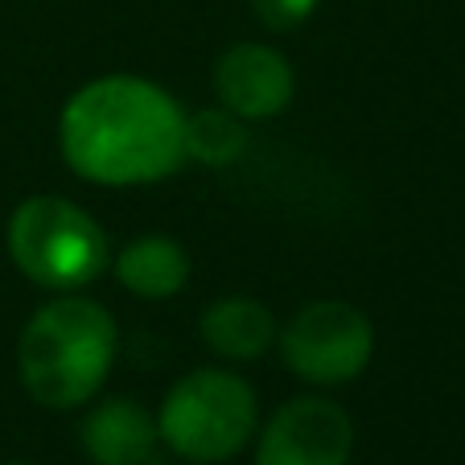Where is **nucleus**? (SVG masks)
<instances>
[{
	"instance_id": "obj_1",
	"label": "nucleus",
	"mask_w": 465,
	"mask_h": 465,
	"mask_svg": "<svg viewBox=\"0 0 465 465\" xmlns=\"http://www.w3.org/2000/svg\"><path fill=\"white\" fill-rule=\"evenodd\" d=\"M58 136L74 173L99 185H149L185 161L177 99L132 74L87 83L62 107Z\"/></svg>"
},
{
	"instance_id": "obj_2",
	"label": "nucleus",
	"mask_w": 465,
	"mask_h": 465,
	"mask_svg": "<svg viewBox=\"0 0 465 465\" xmlns=\"http://www.w3.org/2000/svg\"><path fill=\"white\" fill-rule=\"evenodd\" d=\"M21 379L45 408H79L104 387L115 359V322L83 297L50 301L21 334Z\"/></svg>"
},
{
	"instance_id": "obj_3",
	"label": "nucleus",
	"mask_w": 465,
	"mask_h": 465,
	"mask_svg": "<svg viewBox=\"0 0 465 465\" xmlns=\"http://www.w3.org/2000/svg\"><path fill=\"white\" fill-rule=\"evenodd\" d=\"M260 408L255 391L231 371H190L165 395L157 416V437L177 457L198 465H219L252 440Z\"/></svg>"
},
{
	"instance_id": "obj_4",
	"label": "nucleus",
	"mask_w": 465,
	"mask_h": 465,
	"mask_svg": "<svg viewBox=\"0 0 465 465\" xmlns=\"http://www.w3.org/2000/svg\"><path fill=\"white\" fill-rule=\"evenodd\" d=\"M9 252L29 281L58 292L83 289L107 268L104 227L58 193H37L13 211Z\"/></svg>"
},
{
	"instance_id": "obj_5",
	"label": "nucleus",
	"mask_w": 465,
	"mask_h": 465,
	"mask_svg": "<svg viewBox=\"0 0 465 465\" xmlns=\"http://www.w3.org/2000/svg\"><path fill=\"white\" fill-rule=\"evenodd\" d=\"M281 351L292 375L309 383H346L371 362L375 330L351 301H313L284 325Z\"/></svg>"
},
{
	"instance_id": "obj_6",
	"label": "nucleus",
	"mask_w": 465,
	"mask_h": 465,
	"mask_svg": "<svg viewBox=\"0 0 465 465\" xmlns=\"http://www.w3.org/2000/svg\"><path fill=\"white\" fill-rule=\"evenodd\" d=\"M354 424L342 404L325 395H297L260 432L255 465H346Z\"/></svg>"
},
{
	"instance_id": "obj_7",
	"label": "nucleus",
	"mask_w": 465,
	"mask_h": 465,
	"mask_svg": "<svg viewBox=\"0 0 465 465\" xmlns=\"http://www.w3.org/2000/svg\"><path fill=\"white\" fill-rule=\"evenodd\" d=\"M292 87L297 83H292V66L284 62V54L255 42L227 50L214 71V91H219L223 107L239 120L281 115L292 104Z\"/></svg>"
},
{
	"instance_id": "obj_8",
	"label": "nucleus",
	"mask_w": 465,
	"mask_h": 465,
	"mask_svg": "<svg viewBox=\"0 0 465 465\" xmlns=\"http://www.w3.org/2000/svg\"><path fill=\"white\" fill-rule=\"evenodd\" d=\"M83 449L95 465H144L157 449V420L132 400H104L83 420Z\"/></svg>"
},
{
	"instance_id": "obj_9",
	"label": "nucleus",
	"mask_w": 465,
	"mask_h": 465,
	"mask_svg": "<svg viewBox=\"0 0 465 465\" xmlns=\"http://www.w3.org/2000/svg\"><path fill=\"white\" fill-rule=\"evenodd\" d=\"M198 330L223 359H260L276 342V317L255 297H219L203 313Z\"/></svg>"
},
{
	"instance_id": "obj_10",
	"label": "nucleus",
	"mask_w": 465,
	"mask_h": 465,
	"mask_svg": "<svg viewBox=\"0 0 465 465\" xmlns=\"http://www.w3.org/2000/svg\"><path fill=\"white\" fill-rule=\"evenodd\" d=\"M115 276L136 297L165 301L173 292H182L185 276H190V260H185L182 243H173L169 235H144L120 252Z\"/></svg>"
},
{
	"instance_id": "obj_11",
	"label": "nucleus",
	"mask_w": 465,
	"mask_h": 465,
	"mask_svg": "<svg viewBox=\"0 0 465 465\" xmlns=\"http://www.w3.org/2000/svg\"><path fill=\"white\" fill-rule=\"evenodd\" d=\"M247 149V132L239 128V115L223 112H203L185 120V157L203 161L211 169H223Z\"/></svg>"
},
{
	"instance_id": "obj_12",
	"label": "nucleus",
	"mask_w": 465,
	"mask_h": 465,
	"mask_svg": "<svg viewBox=\"0 0 465 465\" xmlns=\"http://www.w3.org/2000/svg\"><path fill=\"white\" fill-rule=\"evenodd\" d=\"M252 5H255V17H260L263 25L297 29L313 17V9L322 5V0H252Z\"/></svg>"
},
{
	"instance_id": "obj_13",
	"label": "nucleus",
	"mask_w": 465,
	"mask_h": 465,
	"mask_svg": "<svg viewBox=\"0 0 465 465\" xmlns=\"http://www.w3.org/2000/svg\"><path fill=\"white\" fill-rule=\"evenodd\" d=\"M9 465H25V461H9Z\"/></svg>"
}]
</instances>
